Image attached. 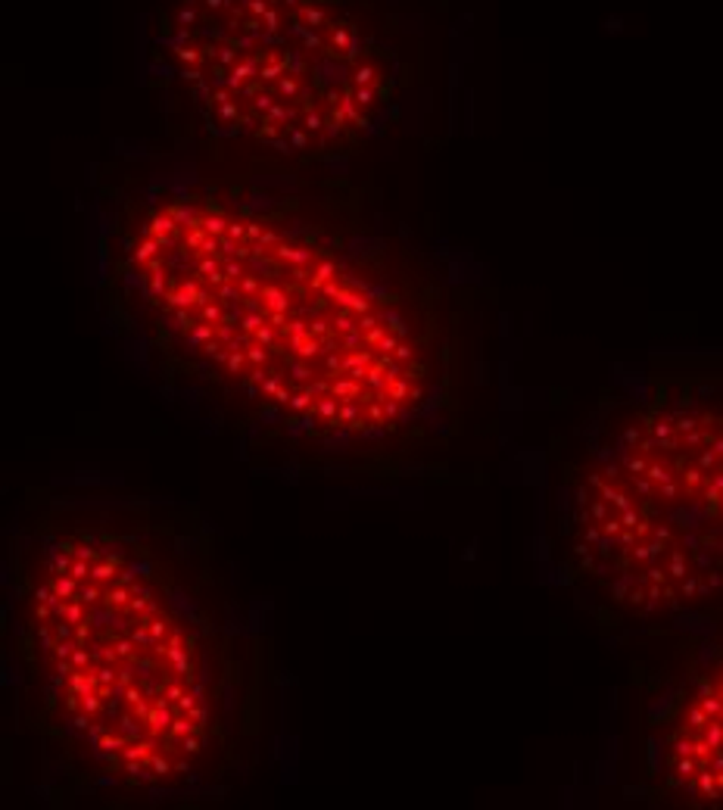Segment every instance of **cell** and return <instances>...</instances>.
<instances>
[{
  "label": "cell",
  "instance_id": "1",
  "mask_svg": "<svg viewBox=\"0 0 723 810\" xmlns=\"http://www.w3.org/2000/svg\"><path fill=\"white\" fill-rule=\"evenodd\" d=\"M103 321L256 471L446 480L477 433L474 293L340 165L169 134L94 175Z\"/></svg>",
  "mask_w": 723,
  "mask_h": 810
},
{
  "label": "cell",
  "instance_id": "2",
  "mask_svg": "<svg viewBox=\"0 0 723 810\" xmlns=\"http://www.w3.org/2000/svg\"><path fill=\"white\" fill-rule=\"evenodd\" d=\"M13 717L50 807H187L262 770L271 642L197 505L34 487L6 542Z\"/></svg>",
  "mask_w": 723,
  "mask_h": 810
},
{
  "label": "cell",
  "instance_id": "3",
  "mask_svg": "<svg viewBox=\"0 0 723 810\" xmlns=\"http://www.w3.org/2000/svg\"><path fill=\"white\" fill-rule=\"evenodd\" d=\"M552 555L602 624L658 633L723 608V371L599 396L555 452Z\"/></svg>",
  "mask_w": 723,
  "mask_h": 810
},
{
  "label": "cell",
  "instance_id": "4",
  "mask_svg": "<svg viewBox=\"0 0 723 810\" xmlns=\"http://www.w3.org/2000/svg\"><path fill=\"white\" fill-rule=\"evenodd\" d=\"M147 56L169 134L296 165L352 159L411 84L387 0H156Z\"/></svg>",
  "mask_w": 723,
  "mask_h": 810
},
{
  "label": "cell",
  "instance_id": "5",
  "mask_svg": "<svg viewBox=\"0 0 723 810\" xmlns=\"http://www.w3.org/2000/svg\"><path fill=\"white\" fill-rule=\"evenodd\" d=\"M642 670L636 785L655 807L723 810V608L677 624Z\"/></svg>",
  "mask_w": 723,
  "mask_h": 810
}]
</instances>
